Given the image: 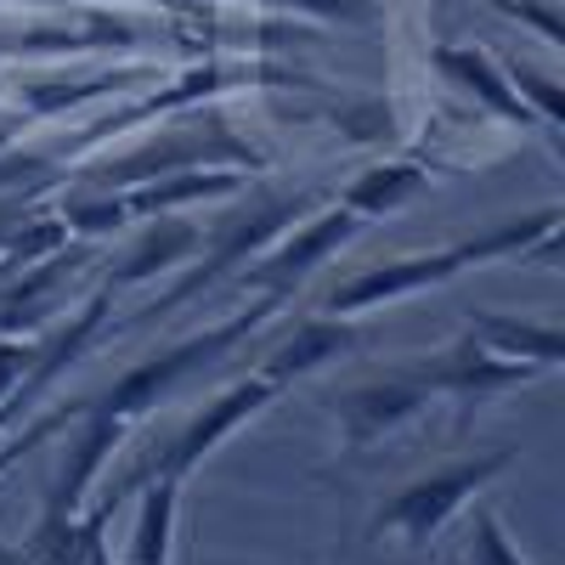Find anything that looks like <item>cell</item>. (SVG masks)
I'll list each match as a JSON object with an SVG mask.
<instances>
[{"instance_id":"7","label":"cell","mask_w":565,"mask_h":565,"mask_svg":"<svg viewBox=\"0 0 565 565\" xmlns=\"http://www.w3.org/2000/svg\"><path fill=\"white\" fill-rule=\"evenodd\" d=\"M430 402H436V391L424 385L413 367H407V373H391V380L356 385V391L340 396V441H345L351 452H362V447H373L380 436L402 430L407 418H418Z\"/></svg>"},{"instance_id":"24","label":"cell","mask_w":565,"mask_h":565,"mask_svg":"<svg viewBox=\"0 0 565 565\" xmlns=\"http://www.w3.org/2000/svg\"><path fill=\"white\" fill-rule=\"evenodd\" d=\"M7 141H12V125H0V148H7Z\"/></svg>"},{"instance_id":"13","label":"cell","mask_w":565,"mask_h":565,"mask_svg":"<svg viewBox=\"0 0 565 565\" xmlns=\"http://www.w3.org/2000/svg\"><path fill=\"white\" fill-rule=\"evenodd\" d=\"M141 509H136V532L125 565H170L175 559V514H181V481H141Z\"/></svg>"},{"instance_id":"3","label":"cell","mask_w":565,"mask_h":565,"mask_svg":"<svg viewBox=\"0 0 565 565\" xmlns=\"http://www.w3.org/2000/svg\"><path fill=\"white\" fill-rule=\"evenodd\" d=\"M306 204H311V199H260L255 210H244V215H232V221L210 226V249L199 244V260L186 266L159 300L141 306L130 322H159V317H170V311H181V306H193L199 295H210L226 271H238V266H249L260 249H271L282 232H289V226L306 215Z\"/></svg>"},{"instance_id":"15","label":"cell","mask_w":565,"mask_h":565,"mask_svg":"<svg viewBox=\"0 0 565 565\" xmlns=\"http://www.w3.org/2000/svg\"><path fill=\"white\" fill-rule=\"evenodd\" d=\"M436 68L452 74L463 90H476V97H481L492 114H503V119H514V125H526V103L509 90V79L498 74V63H492L487 52H476V45H447V52H436Z\"/></svg>"},{"instance_id":"19","label":"cell","mask_w":565,"mask_h":565,"mask_svg":"<svg viewBox=\"0 0 565 565\" xmlns=\"http://www.w3.org/2000/svg\"><path fill=\"white\" fill-rule=\"evenodd\" d=\"M63 221H68V238H108V232H119V226L130 221V210H125L119 193H103V199L68 204Z\"/></svg>"},{"instance_id":"14","label":"cell","mask_w":565,"mask_h":565,"mask_svg":"<svg viewBox=\"0 0 565 565\" xmlns=\"http://www.w3.org/2000/svg\"><path fill=\"white\" fill-rule=\"evenodd\" d=\"M199 244H204L199 226H186V221H175V215H159V221L136 238V249L119 260V271H114L108 282H114V289H130V282H148V277H159V271H175L186 255H199Z\"/></svg>"},{"instance_id":"8","label":"cell","mask_w":565,"mask_h":565,"mask_svg":"<svg viewBox=\"0 0 565 565\" xmlns=\"http://www.w3.org/2000/svg\"><path fill=\"white\" fill-rule=\"evenodd\" d=\"M424 385H430L436 396H452L458 407H481V402H492L498 391H509V385H526V380H537V367L532 362H509V356H492L476 334H463L447 356H436L430 367H413Z\"/></svg>"},{"instance_id":"22","label":"cell","mask_w":565,"mask_h":565,"mask_svg":"<svg viewBox=\"0 0 565 565\" xmlns=\"http://www.w3.org/2000/svg\"><path fill=\"white\" fill-rule=\"evenodd\" d=\"M29 215H34V186H23V193H12V199H0V249L18 238V226Z\"/></svg>"},{"instance_id":"21","label":"cell","mask_w":565,"mask_h":565,"mask_svg":"<svg viewBox=\"0 0 565 565\" xmlns=\"http://www.w3.org/2000/svg\"><path fill=\"white\" fill-rule=\"evenodd\" d=\"M509 79H514V85H521L526 97L537 103V114H543L548 125L559 119V85H554V79H537V74L526 68V63H521V68H509ZM526 97H521V103H526Z\"/></svg>"},{"instance_id":"6","label":"cell","mask_w":565,"mask_h":565,"mask_svg":"<svg viewBox=\"0 0 565 565\" xmlns=\"http://www.w3.org/2000/svg\"><path fill=\"white\" fill-rule=\"evenodd\" d=\"M362 232V215L345 210V204H328L322 215H311L306 226H289L271 249L255 255V271L244 277V289L255 295H282L289 300V289H300V282L328 260V255H340L351 238Z\"/></svg>"},{"instance_id":"18","label":"cell","mask_w":565,"mask_h":565,"mask_svg":"<svg viewBox=\"0 0 565 565\" xmlns=\"http://www.w3.org/2000/svg\"><path fill=\"white\" fill-rule=\"evenodd\" d=\"M469 565H532V559L509 543L492 509H476V521H469Z\"/></svg>"},{"instance_id":"5","label":"cell","mask_w":565,"mask_h":565,"mask_svg":"<svg viewBox=\"0 0 565 565\" xmlns=\"http://www.w3.org/2000/svg\"><path fill=\"white\" fill-rule=\"evenodd\" d=\"M509 463H514V452L492 447V452H476V458H458L447 469H430V476H418L413 487L396 492V503L380 514V532H396L407 548H424L487 481H498Z\"/></svg>"},{"instance_id":"17","label":"cell","mask_w":565,"mask_h":565,"mask_svg":"<svg viewBox=\"0 0 565 565\" xmlns=\"http://www.w3.org/2000/svg\"><path fill=\"white\" fill-rule=\"evenodd\" d=\"M79 407L85 402H57L52 413H40V418H29V424H18L12 436H0V476H7V469L23 458V452H34V447H45L57 430H68V424L79 418Z\"/></svg>"},{"instance_id":"23","label":"cell","mask_w":565,"mask_h":565,"mask_svg":"<svg viewBox=\"0 0 565 565\" xmlns=\"http://www.w3.org/2000/svg\"><path fill=\"white\" fill-rule=\"evenodd\" d=\"M0 565H34L23 548H7V543H0Z\"/></svg>"},{"instance_id":"9","label":"cell","mask_w":565,"mask_h":565,"mask_svg":"<svg viewBox=\"0 0 565 565\" xmlns=\"http://www.w3.org/2000/svg\"><path fill=\"white\" fill-rule=\"evenodd\" d=\"M79 436L57 469V481H52V498H45V514H57V521H74V514L85 509V492L97 487L103 476V463L114 458V447L125 441V418H108V413H85L79 407Z\"/></svg>"},{"instance_id":"2","label":"cell","mask_w":565,"mask_h":565,"mask_svg":"<svg viewBox=\"0 0 565 565\" xmlns=\"http://www.w3.org/2000/svg\"><path fill=\"white\" fill-rule=\"evenodd\" d=\"M277 311H282V295H255L249 311L226 317V322H210V328H199V334H186L181 345H170V351H159V356H148V362L125 367L103 396L85 402V413H108V418H125V424L141 418L148 407H159V396H164L170 385H181L186 373H199V367L232 356V351H238L255 328H266Z\"/></svg>"},{"instance_id":"10","label":"cell","mask_w":565,"mask_h":565,"mask_svg":"<svg viewBox=\"0 0 565 565\" xmlns=\"http://www.w3.org/2000/svg\"><path fill=\"white\" fill-rule=\"evenodd\" d=\"M356 345H362V328H356L351 317H322V311H317V317H306L277 351L260 356V373H266L271 385L289 391L295 380H306V373H317V367H328V362L351 356Z\"/></svg>"},{"instance_id":"1","label":"cell","mask_w":565,"mask_h":565,"mask_svg":"<svg viewBox=\"0 0 565 565\" xmlns=\"http://www.w3.org/2000/svg\"><path fill=\"white\" fill-rule=\"evenodd\" d=\"M554 238H559V210H537V215H521V221H498L487 232L463 244H447V249H424V255H402V260H385V266H367L356 277H345L334 295L322 300V317H362V311H380L391 300H407L418 289H436V282H452L458 271L469 266H492V260H509V255H554Z\"/></svg>"},{"instance_id":"20","label":"cell","mask_w":565,"mask_h":565,"mask_svg":"<svg viewBox=\"0 0 565 565\" xmlns=\"http://www.w3.org/2000/svg\"><path fill=\"white\" fill-rule=\"evenodd\" d=\"M34 362H40V340H29V334H0V402H7V396L29 380Z\"/></svg>"},{"instance_id":"4","label":"cell","mask_w":565,"mask_h":565,"mask_svg":"<svg viewBox=\"0 0 565 565\" xmlns=\"http://www.w3.org/2000/svg\"><path fill=\"white\" fill-rule=\"evenodd\" d=\"M277 396H282V385H271L260 367H255V373H244V380H238V385H226V391H221V396H215L193 424H186V430H181V436H175L153 463L130 469V476H125L114 492H119V498H130L141 481H153V476H164V481H186V476H193V469H199V463H204L226 436H238L244 424H249V418H260Z\"/></svg>"},{"instance_id":"12","label":"cell","mask_w":565,"mask_h":565,"mask_svg":"<svg viewBox=\"0 0 565 565\" xmlns=\"http://www.w3.org/2000/svg\"><path fill=\"white\" fill-rule=\"evenodd\" d=\"M244 175L238 170H170V175H153V181H136L125 199L130 221L136 215H164V210H181V204H204V199H226V193H238Z\"/></svg>"},{"instance_id":"11","label":"cell","mask_w":565,"mask_h":565,"mask_svg":"<svg viewBox=\"0 0 565 565\" xmlns=\"http://www.w3.org/2000/svg\"><path fill=\"white\" fill-rule=\"evenodd\" d=\"M469 334H476L492 356L532 362L537 373H554L565 356L559 322L554 317H509V311H469Z\"/></svg>"},{"instance_id":"16","label":"cell","mask_w":565,"mask_h":565,"mask_svg":"<svg viewBox=\"0 0 565 565\" xmlns=\"http://www.w3.org/2000/svg\"><path fill=\"white\" fill-rule=\"evenodd\" d=\"M424 193V170L418 164H373V170H362L351 186H345V210H356L362 221L367 215H396L407 199H418Z\"/></svg>"}]
</instances>
